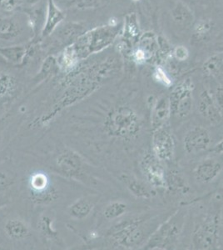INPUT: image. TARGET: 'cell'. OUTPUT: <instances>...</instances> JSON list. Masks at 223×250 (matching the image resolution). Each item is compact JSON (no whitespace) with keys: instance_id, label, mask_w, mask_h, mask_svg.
<instances>
[{"instance_id":"3957f363","label":"cell","mask_w":223,"mask_h":250,"mask_svg":"<svg viewBox=\"0 0 223 250\" xmlns=\"http://www.w3.org/2000/svg\"><path fill=\"white\" fill-rule=\"evenodd\" d=\"M177 140V161L187 165L212 151L223 136V128H212L192 115L173 128Z\"/></svg>"},{"instance_id":"7a4b0ae2","label":"cell","mask_w":223,"mask_h":250,"mask_svg":"<svg viewBox=\"0 0 223 250\" xmlns=\"http://www.w3.org/2000/svg\"><path fill=\"white\" fill-rule=\"evenodd\" d=\"M178 207L160 204L127 214L105 229L103 246L111 250H143L154 231Z\"/></svg>"},{"instance_id":"f1b7e54d","label":"cell","mask_w":223,"mask_h":250,"mask_svg":"<svg viewBox=\"0 0 223 250\" xmlns=\"http://www.w3.org/2000/svg\"><path fill=\"white\" fill-rule=\"evenodd\" d=\"M16 182V174L8 168L0 167V195L9 190Z\"/></svg>"},{"instance_id":"2e32d148","label":"cell","mask_w":223,"mask_h":250,"mask_svg":"<svg viewBox=\"0 0 223 250\" xmlns=\"http://www.w3.org/2000/svg\"><path fill=\"white\" fill-rule=\"evenodd\" d=\"M149 108V125L151 132L171 125V108L168 94L153 96L147 101Z\"/></svg>"},{"instance_id":"d6a6232c","label":"cell","mask_w":223,"mask_h":250,"mask_svg":"<svg viewBox=\"0 0 223 250\" xmlns=\"http://www.w3.org/2000/svg\"><path fill=\"white\" fill-rule=\"evenodd\" d=\"M109 0H77V6L80 9L99 8L107 4Z\"/></svg>"},{"instance_id":"5bb4252c","label":"cell","mask_w":223,"mask_h":250,"mask_svg":"<svg viewBox=\"0 0 223 250\" xmlns=\"http://www.w3.org/2000/svg\"><path fill=\"white\" fill-rule=\"evenodd\" d=\"M28 198L37 205L47 206L56 202L60 193L43 173H34L28 181Z\"/></svg>"},{"instance_id":"44dd1931","label":"cell","mask_w":223,"mask_h":250,"mask_svg":"<svg viewBox=\"0 0 223 250\" xmlns=\"http://www.w3.org/2000/svg\"><path fill=\"white\" fill-rule=\"evenodd\" d=\"M29 43L15 45L0 46V55L8 63L15 66H22L28 52Z\"/></svg>"},{"instance_id":"d4e9b609","label":"cell","mask_w":223,"mask_h":250,"mask_svg":"<svg viewBox=\"0 0 223 250\" xmlns=\"http://www.w3.org/2000/svg\"><path fill=\"white\" fill-rule=\"evenodd\" d=\"M84 33V28L80 23H65L59 30L58 37L60 38V41L67 47L73 44Z\"/></svg>"},{"instance_id":"e0dca14e","label":"cell","mask_w":223,"mask_h":250,"mask_svg":"<svg viewBox=\"0 0 223 250\" xmlns=\"http://www.w3.org/2000/svg\"><path fill=\"white\" fill-rule=\"evenodd\" d=\"M100 197L98 194H89L81 197L72 203L67 208V215L73 220L87 219L99 204Z\"/></svg>"},{"instance_id":"4fadbf2b","label":"cell","mask_w":223,"mask_h":250,"mask_svg":"<svg viewBox=\"0 0 223 250\" xmlns=\"http://www.w3.org/2000/svg\"><path fill=\"white\" fill-rule=\"evenodd\" d=\"M25 29L32 31L28 25L27 15L25 19L20 13L0 15V46L20 44L18 40L22 43Z\"/></svg>"},{"instance_id":"83f0119b","label":"cell","mask_w":223,"mask_h":250,"mask_svg":"<svg viewBox=\"0 0 223 250\" xmlns=\"http://www.w3.org/2000/svg\"><path fill=\"white\" fill-rule=\"evenodd\" d=\"M212 30V23L209 20H200L193 26L192 39L198 42L206 39Z\"/></svg>"},{"instance_id":"d590c367","label":"cell","mask_w":223,"mask_h":250,"mask_svg":"<svg viewBox=\"0 0 223 250\" xmlns=\"http://www.w3.org/2000/svg\"><path fill=\"white\" fill-rule=\"evenodd\" d=\"M9 114H6L4 116L0 118V136L3 133L6 126L9 124Z\"/></svg>"},{"instance_id":"e575fe53","label":"cell","mask_w":223,"mask_h":250,"mask_svg":"<svg viewBox=\"0 0 223 250\" xmlns=\"http://www.w3.org/2000/svg\"><path fill=\"white\" fill-rule=\"evenodd\" d=\"M21 0H0V9L6 13H10L20 7Z\"/></svg>"},{"instance_id":"ffe728a7","label":"cell","mask_w":223,"mask_h":250,"mask_svg":"<svg viewBox=\"0 0 223 250\" xmlns=\"http://www.w3.org/2000/svg\"><path fill=\"white\" fill-rule=\"evenodd\" d=\"M46 8L45 23L40 34L42 39L50 36L66 17L65 14L57 6L54 0H47Z\"/></svg>"},{"instance_id":"60d3db41","label":"cell","mask_w":223,"mask_h":250,"mask_svg":"<svg viewBox=\"0 0 223 250\" xmlns=\"http://www.w3.org/2000/svg\"><path fill=\"white\" fill-rule=\"evenodd\" d=\"M221 188V189H223V183H222V185H221L220 188Z\"/></svg>"},{"instance_id":"f35d334b","label":"cell","mask_w":223,"mask_h":250,"mask_svg":"<svg viewBox=\"0 0 223 250\" xmlns=\"http://www.w3.org/2000/svg\"><path fill=\"white\" fill-rule=\"evenodd\" d=\"M22 2L23 3H25L26 4H28V5L34 6L38 4V3H40L41 0H21Z\"/></svg>"},{"instance_id":"30bf717a","label":"cell","mask_w":223,"mask_h":250,"mask_svg":"<svg viewBox=\"0 0 223 250\" xmlns=\"http://www.w3.org/2000/svg\"><path fill=\"white\" fill-rule=\"evenodd\" d=\"M53 168L68 179L89 180L88 164L78 152L68 147L62 148L54 155Z\"/></svg>"},{"instance_id":"603a6c76","label":"cell","mask_w":223,"mask_h":250,"mask_svg":"<svg viewBox=\"0 0 223 250\" xmlns=\"http://www.w3.org/2000/svg\"><path fill=\"white\" fill-rule=\"evenodd\" d=\"M80 60L73 44L63 48L57 58L59 68L67 74L79 67Z\"/></svg>"},{"instance_id":"b9f144b4","label":"cell","mask_w":223,"mask_h":250,"mask_svg":"<svg viewBox=\"0 0 223 250\" xmlns=\"http://www.w3.org/2000/svg\"><path fill=\"white\" fill-rule=\"evenodd\" d=\"M132 1H133V2H135V3H137V2H139L140 0H132Z\"/></svg>"},{"instance_id":"ba28073f","label":"cell","mask_w":223,"mask_h":250,"mask_svg":"<svg viewBox=\"0 0 223 250\" xmlns=\"http://www.w3.org/2000/svg\"><path fill=\"white\" fill-rule=\"evenodd\" d=\"M119 26L108 24L97 27L85 32L73 43L80 60H84L93 54L102 51L112 44L119 35Z\"/></svg>"},{"instance_id":"277c9868","label":"cell","mask_w":223,"mask_h":250,"mask_svg":"<svg viewBox=\"0 0 223 250\" xmlns=\"http://www.w3.org/2000/svg\"><path fill=\"white\" fill-rule=\"evenodd\" d=\"M182 167L197 197L217 190L223 183V154L211 151Z\"/></svg>"},{"instance_id":"f546056e","label":"cell","mask_w":223,"mask_h":250,"mask_svg":"<svg viewBox=\"0 0 223 250\" xmlns=\"http://www.w3.org/2000/svg\"><path fill=\"white\" fill-rule=\"evenodd\" d=\"M153 79L156 83L163 86L165 88H172L173 85L172 78L167 74L166 70L162 66L156 67L153 74Z\"/></svg>"},{"instance_id":"52a82bcc","label":"cell","mask_w":223,"mask_h":250,"mask_svg":"<svg viewBox=\"0 0 223 250\" xmlns=\"http://www.w3.org/2000/svg\"><path fill=\"white\" fill-rule=\"evenodd\" d=\"M136 172L163 199L167 191V168L166 165L156 156L150 146L142 151L136 160Z\"/></svg>"},{"instance_id":"cb8c5ba5","label":"cell","mask_w":223,"mask_h":250,"mask_svg":"<svg viewBox=\"0 0 223 250\" xmlns=\"http://www.w3.org/2000/svg\"><path fill=\"white\" fill-rule=\"evenodd\" d=\"M171 15L172 20L178 26L189 28L194 23L195 17L193 13L188 6L181 1H178L173 6Z\"/></svg>"},{"instance_id":"6da1fadb","label":"cell","mask_w":223,"mask_h":250,"mask_svg":"<svg viewBox=\"0 0 223 250\" xmlns=\"http://www.w3.org/2000/svg\"><path fill=\"white\" fill-rule=\"evenodd\" d=\"M180 250H223V190L197 197L186 205Z\"/></svg>"},{"instance_id":"4dcf8cb0","label":"cell","mask_w":223,"mask_h":250,"mask_svg":"<svg viewBox=\"0 0 223 250\" xmlns=\"http://www.w3.org/2000/svg\"><path fill=\"white\" fill-rule=\"evenodd\" d=\"M139 32L137 16L134 14L128 15L125 20L124 34H126V36L129 38L138 37Z\"/></svg>"},{"instance_id":"5b68a950","label":"cell","mask_w":223,"mask_h":250,"mask_svg":"<svg viewBox=\"0 0 223 250\" xmlns=\"http://www.w3.org/2000/svg\"><path fill=\"white\" fill-rule=\"evenodd\" d=\"M187 216V206L180 205L150 237L143 250H180Z\"/></svg>"},{"instance_id":"484cf974","label":"cell","mask_w":223,"mask_h":250,"mask_svg":"<svg viewBox=\"0 0 223 250\" xmlns=\"http://www.w3.org/2000/svg\"><path fill=\"white\" fill-rule=\"evenodd\" d=\"M203 71L207 77L218 79L223 76V54H214L203 62Z\"/></svg>"},{"instance_id":"ab89813d","label":"cell","mask_w":223,"mask_h":250,"mask_svg":"<svg viewBox=\"0 0 223 250\" xmlns=\"http://www.w3.org/2000/svg\"><path fill=\"white\" fill-rule=\"evenodd\" d=\"M3 63H5V64H7L8 62H7V61H6L4 59H3L1 55H0V64H3Z\"/></svg>"},{"instance_id":"8fae6325","label":"cell","mask_w":223,"mask_h":250,"mask_svg":"<svg viewBox=\"0 0 223 250\" xmlns=\"http://www.w3.org/2000/svg\"><path fill=\"white\" fill-rule=\"evenodd\" d=\"M116 177L118 181L124 187L126 193L133 199L142 202L165 204L161 195L150 187L136 171H123L117 174Z\"/></svg>"},{"instance_id":"836d02e7","label":"cell","mask_w":223,"mask_h":250,"mask_svg":"<svg viewBox=\"0 0 223 250\" xmlns=\"http://www.w3.org/2000/svg\"><path fill=\"white\" fill-rule=\"evenodd\" d=\"M212 98L214 100L215 104L218 106V109L221 112V114L223 117V84H218L215 87L214 89L212 90Z\"/></svg>"},{"instance_id":"7402d4cb","label":"cell","mask_w":223,"mask_h":250,"mask_svg":"<svg viewBox=\"0 0 223 250\" xmlns=\"http://www.w3.org/2000/svg\"><path fill=\"white\" fill-rule=\"evenodd\" d=\"M53 223L54 220L51 219V217L43 214L40 217L38 222V229L44 241L50 243L52 245L62 246V239H60L59 232L55 229Z\"/></svg>"},{"instance_id":"8d00e7d4","label":"cell","mask_w":223,"mask_h":250,"mask_svg":"<svg viewBox=\"0 0 223 250\" xmlns=\"http://www.w3.org/2000/svg\"><path fill=\"white\" fill-rule=\"evenodd\" d=\"M212 151L216 152V153H219V154H223V136L213 146Z\"/></svg>"},{"instance_id":"74e56055","label":"cell","mask_w":223,"mask_h":250,"mask_svg":"<svg viewBox=\"0 0 223 250\" xmlns=\"http://www.w3.org/2000/svg\"><path fill=\"white\" fill-rule=\"evenodd\" d=\"M9 202V198L8 196H5L3 194L0 195V208L4 207L5 205H8Z\"/></svg>"},{"instance_id":"7c38bea8","label":"cell","mask_w":223,"mask_h":250,"mask_svg":"<svg viewBox=\"0 0 223 250\" xmlns=\"http://www.w3.org/2000/svg\"><path fill=\"white\" fill-rule=\"evenodd\" d=\"M150 148L166 165L177 161V140L172 125H167L151 132Z\"/></svg>"},{"instance_id":"8992f818","label":"cell","mask_w":223,"mask_h":250,"mask_svg":"<svg viewBox=\"0 0 223 250\" xmlns=\"http://www.w3.org/2000/svg\"><path fill=\"white\" fill-rule=\"evenodd\" d=\"M195 84L191 78L178 82L168 94L171 108V125L175 128L194 114Z\"/></svg>"},{"instance_id":"d6986e66","label":"cell","mask_w":223,"mask_h":250,"mask_svg":"<svg viewBox=\"0 0 223 250\" xmlns=\"http://www.w3.org/2000/svg\"><path fill=\"white\" fill-rule=\"evenodd\" d=\"M20 88V83L14 75L0 69V108L15 100Z\"/></svg>"},{"instance_id":"9a60e30c","label":"cell","mask_w":223,"mask_h":250,"mask_svg":"<svg viewBox=\"0 0 223 250\" xmlns=\"http://www.w3.org/2000/svg\"><path fill=\"white\" fill-rule=\"evenodd\" d=\"M194 114L198 120L210 127L223 128V115L208 88H202L195 96Z\"/></svg>"},{"instance_id":"ac0fdd59","label":"cell","mask_w":223,"mask_h":250,"mask_svg":"<svg viewBox=\"0 0 223 250\" xmlns=\"http://www.w3.org/2000/svg\"><path fill=\"white\" fill-rule=\"evenodd\" d=\"M6 237L14 242H23L31 238V228L23 219L14 217L7 219L3 226Z\"/></svg>"},{"instance_id":"9c48e42d","label":"cell","mask_w":223,"mask_h":250,"mask_svg":"<svg viewBox=\"0 0 223 250\" xmlns=\"http://www.w3.org/2000/svg\"><path fill=\"white\" fill-rule=\"evenodd\" d=\"M160 204L142 202L132 197L114 198L107 200L102 205L99 211V226H107L136 211L143 210L153 205ZM165 205V204H164ZM105 227V229L106 228Z\"/></svg>"},{"instance_id":"4316f807","label":"cell","mask_w":223,"mask_h":250,"mask_svg":"<svg viewBox=\"0 0 223 250\" xmlns=\"http://www.w3.org/2000/svg\"><path fill=\"white\" fill-rule=\"evenodd\" d=\"M58 70H60L58 62H57V58L53 55H49L43 60L41 67H40V71L37 75L34 77V81L35 83H40L50 77L52 74H55Z\"/></svg>"},{"instance_id":"1f68e13d","label":"cell","mask_w":223,"mask_h":250,"mask_svg":"<svg viewBox=\"0 0 223 250\" xmlns=\"http://www.w3.org/2000/svg\"><path fill=\"white\" fill-rule=\"evenodd\" d=\"M172 58L178 62H185L189 58V51L185 46H177L172 49Z\"/></svg>"}]
</instances>
